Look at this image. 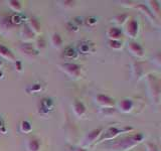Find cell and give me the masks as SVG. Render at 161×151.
<instances>
[{
  "instance_id": "1",
  "label": "cell",
  "mask_w": 161,
  "mask_h": 151,
  "mask_svg": "<svg viewBox=\"0 0 161 151\" xmlns=\"http://www.w3.org/2000/svg\"><path fill=\"white\" fill-rule=\"evenodd\" d=\"M64 70L70 76H79L80 67L75 64H65L63 65Z\"/></svg>"
},
{
  "instance_id": "2",
  "label": "cell",
  "mask_w": 161,
  "mask_h": 151,
  "mask_svg": "<svg viewBox=\"0 0 161 151\" xmlns=\"http://www.w3.org/2000/svg\"><path fill=\"white\" fill-rule=\"evenodd\" d=\"M0 55H2L3 58L10 60V62H14V59H15L13 53L10 52L7 48H5L2 44H0Z\"/></svg>"
},
{
  "instance_id": "3",
  "label": "cell",
  "mask_w": 161,
  "mask_h": 151,
  "mask_svg": "<svg viewBox=\"0 0 161 151\" xmlns=\"http://www.w3.org/2000/svg\"><path fill=\"white\" fill-rule=\"evenodd\" d=\"M74 108H75V113H77L78 115H82L84 114L85 112V107H84V105L79 102V101H77V102L75 103V106H74Z\"/></svg>"
},
{
  "instance_id": "4",
  "label": "cell",
  "mask_w": 161,
  "mask_h": 151,
  "mask_svg": "<svg viewBox=\"0 0 161 151\" xmlns=\"http://www.w3.org/2000/svg\"><path fill=\"white\" fill-rule=\"evenodd\" d=\"M28 147H29L30 151H38V149H39V142H38V140H31L29 142Z\"/></svg>"
},
{
  "instance_id": "5",
  "label": "cell",
  "mask_w": 161,
  "mask_h": 151,
  "mask_svg": "<svg viewBox=\"0 0 161 151\" xmlns=\"http://www.w3.org/2000/svg\"><path fill=\"white\" fill-rule=\"evenodd\" d=\"M30 129H31V126H30V123L27 122V121H23V122L21 123V130L23 131V132H28V131H30Z\"/></svg>"
},
{
  "instance_id": "6",
  "label": "cell",
  "mask_w": 161,
  "mask_h": 151,
  "mask_svg": "<svg viewBox=\"0 0 161 151\" xmlns=\"http://www.w3.org/2000/svg\"><path fill=\"white\" fill-rule=\"evenodd\" d=\"M75 52H74V49L72 48H67L64 50V55L65 57H68V58H73L74 55H75Z\"/></svg>"
},
{
  "instance_id": "7",
  "label": "cell",
  "mask_w": 161,
  "mask_h": 151,
  "mask_svg": "<svg viewBox=\"0 0 161 151\" xmlns=\"http://www.w3.org/2000/svg\"><path fill=\"white\" fill-rule=\"evenodd\" d=\"M53 42L55 45H59L60 43H62V38H60V36L58 33H55L53 36Z\"/></svg>"
},
{
  "instance_id": "8",
  "label": "cell",
  "mask_w": 161,
  "mask_h": 151,
  "mask_svg": "<svg viewBox=\"0 0 161 151\" xmlns=\"http://www.w3.org/2000/svg\"><path fill=\"white\" fill-rule=\"evenodd\" d=\"M10 6H11L14 10H19L21 8V4L19 1H10Z\"/></svg>"
},
{
  "instance_id": "9",
  "label": "cell",
  "mask_w": 161,
  "mask_h": 151,
  "mask_svg": "<svg viewBox=\"0 0 161 151\" xmlns=\"http://www.w3.org/2000/svg\"><path fill=\"white\" fill-rule=\"evenodd\" d=\"M26 48H23V50L26 53H33V54H35L36 53H35V50L33 49V48H32V45L31 44H26Z\"/></svg>"
},
{
  "instance_id": "10",
  "label": "cell",
  "mask_w": 161,
  "mask_h": 151,
  "mask_svg": "<svg viewBox=\"0 0 161 151\" xmlns=\"http://www.w3.org/2000/svg\"><path fill=\"white\" fill-rule=\"evenodd\" d=\"M31 26L35 29V30H36V31H39V29H40V26H39V23H38V21H37V20L36 19H31Z\"/></svg>"
}]
</instances>
